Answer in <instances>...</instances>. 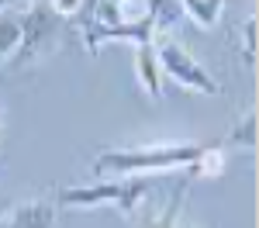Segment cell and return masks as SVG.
I'll list each match as a JSON object with an SVG mask.
<instances>
[{
    "instance_id": "6da1fadb",
    "label": "cell",
    "mask_w": 259,
    "mask_h": 228,
    "mask_svg": "<svg viewBox=\"0 0 259 228\" xmlns=\"http://www.w3.org/2000/svg\"><path fill=\"white\" fill-rule=\"evenodd\" d=\"M207 145L197 142H156V145H132V149H104L94 159L97 176H149V173H169L187 169Z\"/></svg>"
},
{
    "instance_id": "7a4b0ae2",
    "label": "cell",
    "mask_w": 259,
    "mask_h": 228,
    "mask_svg": "<svg viewBox=\"0 0 259 228\" xmlns=\"http://www.w3.org/2000/svg\"><path fill=\"white\" fill-rule=\"evenodd\" d=\"M152 180L149 176H111L97 184H76L59 190V204L69 207H118L121 214H135L139 204L149 197Z\"/></svg>"
},
{
    "instance_id": "3957f363",
    "label": "cell",
    "mask_w": 259,
    "mask_h": 228,
    "mask_svg": "<svg viewBox=\"0 0 259 228\" xmlns=\"http://www.w3.org/2000/svg\"><path fill=\"white\" fill-rule=\"evenodd\" d=\"M18 24H21V41H18V52L11 56L14 69H24V66H31V62L49 59L62 45V24H66V21H62L49 4H38V0H35L24 14H18Z\"/></svg>"
},
{
    "instance_id": "277c9868",
    "label": "cell",
    "mask_w": 259,
    "mask_h": 228,
    "mask_svg": "<svg viewBox=\"0 0 259 228\" xmlns=\"http://www.w3.org/2000/svg\"><path fill=\"white\" fill-rule=\"evenodd\" d=\"M152 49H156V62H159V73L166 80H173L177 86L190 90V94H200V97H218L221 94V83L207 73L204 62L194 59V56L183 49V41L162 38L159 45H152Z\"/></svg>"
},
{
    "instance_id": "5b68a950",
    "label": "cell",
    "mask_w": 259,
    "mask_h": 228,
    "mask_svg": "<svg viewBox=\"0 0 259 228\" xmlns=\"http://www.w3.org/2000/svg\"><path fill=\"white\" fill-rule=\"evenodd\" d=\"M152 35H156V28H152V18L145 14L139 21H118V24H87V31H83V45L94 52L100 49L104 41H132V45H152Z\"/></svg>"
},
{
    "instance_id": "8992f818",
    "label": "cell",
    "mask_w": 259,
    "mask_h": 228,
    "mask_svg": "<svg viewBox=\"0 0 259 228\" xmlns=\"http://www.w3.org/2000/svg\"><path fill=\"white\" fill-rule=\"evenodd\" d=\"M56 218H59V211L52 201H24V204H14L7 214H4V221L0 228H56Z\"/></svg>"
},
{
    "instance_id": "52a82bcc",
    "label": "cell",
    "mask_w": 259,
    "mask_h": 228,
    "mask_svg": "<svg viewBox=\"0 0 259 228\" xmlns=\"http://www.w3.org/2000/svg\"><path fill=\"white\" fill-rule=\"evenodd\" d=\"M135 80H139V86L152 101L162 97V73H159V62H156V49L152 45H135Z\"/></svg>"
},
{
    "instance_id": "ba28073f",
    "label": "cell",
    "mask_w": 259,
    "mask_h": 228,
    "mask_svg": "<svg viewBox=\"0 0 259 228\" xmlns=\"http://www.w3.org/2000/svg\"><path fill=\"white\" fill-rule=\"evenodd\" d=\"M256 128H259L256 111H245L239 121L228 128V135L218 142V149L221 152H225V149H245V152H252V149H256Z\"/></svg>"
},
{
    "instance_id": "9c48e42d",
    "label": "cell",
    "mask_w": 259,
    "mask_h": 228,
    "mask_svg": "<svg viewBox=\"0 0 259 228\" xmlns=\"http://www.w3.org/2000/svg\"><path fill=\"white\" fill-rule=\"evenodd\" d=\"M180 7H183V18H190L204 31H211L225 14V0H180Z\"/></svg>"
},
{
    "instance_id": "30bf717a",
    "label": "cell",
    "mask_w": 259,
    "mask_h": 228,
    "mask_svg": "<svg viewBox=\"0 0 259 228\" xmlns=\"http://www.w3.org/2000/svg\"><path fill=\"white\" fill-rule=\"evenodd\" d=\"M225 163H228V156L221 152L218 145H207L197 159L187 166V173H190L194 180H197V176L200 180H211V176H221V173H225Z\"/></svg>"
},
{
    "instance_id": "8fae6325",
    "label": "cell",
    "mask_w": 259,
    "mask_h": 228,
    "mask_svg": "<svg viewBox=\"0 0 259 228\" xmlns=\"http://www.w3.org/2000/svg\"><path fill=\"white\" fill-rule=\"evenodd\" d=\"M145 11H149V18H152V28H156V31H166V28H173V24L183 18L180 0H145Z\"/></svg>"
},
{
    "instance_id": "7c38bea8",
    "label": "cell",
    "mask_w": 259,
    "mask_h": 228,
    "mask_svg": "<svg viewBox=\"0 0 259 228\" xmlns=\"http://www.w3.org/2000/svg\"><path fill=\"white\" fill-rule=\"evenodd\" d=\"M183 194H187V187H180V194L169 201V207L162 211V214H145V218H132V225L135 228H177L180 221V204H183Z\"/></svg>"
},
{
    "instance_id": "4fadbf2b",
    "label": "cell",
    "mask_w": 259,
    "mask_h": 228,
    "mask_svg": "<svg viewBox=\"0 0 259 228\" xmlns=\"http://www.w3.org/2000/svg\"><path fill=\"white\" fill-rule=\"evenodd\" d=\"M18 41H21V24L14 14H0V66L18 52Z\"/></svg>"
},
{
    "instance_id": "5bb4252c",
    "label": "cell",
    "mask_w": 259,
    "mask_h": 228,
    "mask_svg": "<svg viewBox=\"0 0 259 228\" xmlns=\"http://www.w3.org/2000/svg\"><path fill=\"white\" fill-rule=\"evenodd\" d=\"M239 49H242L245 66L256 69V14H249V18L239 24Z\"/></svg>"
},
{
    "instance_id": "9a60e30c",
    "label": "cell",
    "mask_w": 259,
    "mask_h": 228,
    "mask_svg": "<svg viewBox=\"0 0 259 228\" xmlns=\"http://www.w3.org/2000/svg\"><path fill=\"white\" fill-rule=\"evenodd\" d=\"M45 4H49L62 21H73L80 11H87V0H45Z\"/></svg>"
},
{
    "instance_id": "2e32d148",
    "label": "cell",
    "mask_w": 259,
    "mask_h": 228,
    "mask_svg": "<svg viewBox=\"0 0 259 228\" xmlns=\"http://www.w3.org/2000/svg\"><path fill=\"white\" fill-rule=\"evenodd\" d=\"M11 197H7V194H0V221H4V214H7V211H11Z\"/></svg>"
},
{
    "instance_id": "e0dca14e",
    "label": "cell",
    "mask_w": 259,
    "mask_h": 228,
    "mask_svg": "<svg viewBox=\"0 0 259 228\" xmlns=\"http://www.w3.org/2000/svg\"><path fill=\"white\" fill-rule=\"evenodd\" d=\"M118 7H132V4H139V0H114Z\"/></svg>"
},
{
    "instance_id": "ac0fdd59",
    "label": "cell",
    "mask_w": 259,
    "mask_h": 228,
    "mask_svg": "<svg viewBox=\"0 0 259 228\" xmlns=\"http://www.w3.org/2000/svg\"><path fill=\"white\" fill-rule=\"evenodd\" d=\"M4 11H7V0H0V14H4Z\"/></svg>"
}]
</instances>
